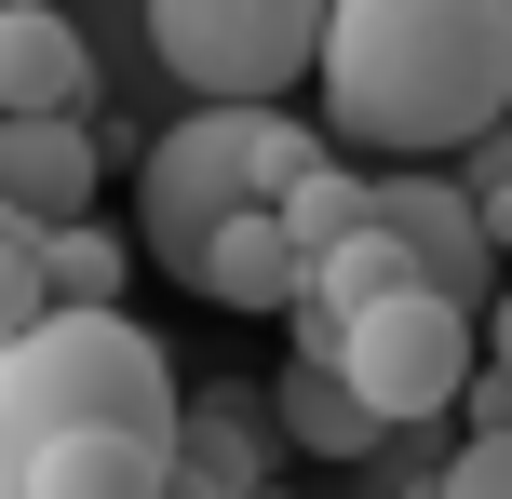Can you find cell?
Masks as SVG:
<instances>
[{"label":"cell","mask_w":512,"mask_h":499,"mask_svg":"<svg viewBox=\"0 0 512 499\" xmlns=\"http://www.w3.org/2000/svg\"><path fill=\"white\" fill-rule=\"evenodd\" d=\"M95 108V41L54 0H0V122H81Z\"/></svg>","instance_id":"obj_7"},{"label":"cell","mask_w":512,"mask_h":499,"mask_svg":"<svg viewBox=\"0 0 512 499\" xmlns=\"http://www.w3.org/2000/svg\"><path fill=\"white\" fill-rule=\"evenodd\" d=\"M256 499H297V486H283V473H270V486H256Z\"/></svg>","instance_id":"obj_19"},{"label":"cell","mask_w":512,"mask_h":499,"mask_svg":"<svg viewBox=\"0 0 512 499\" xmlns=\"http://www.w3.org/2000/svg\"><path fill=\"white\" fill-rule=\"evenodd\" d=\"M418 499H512V432H472V446L445 459V473L418 486Z\"/></svg>","instance_id":"obj_15"},{"label":"cell","mask_w":512,"mask_h":499,"mask_svg":"<svg viewBox=\"0 0 512 499\" xmlns=\"http://www.w3.org/2000/svg\"><path fill=\"white\" fill-rule=\"evenodd\" d=\"M472 378H486V338H472V311L432 297V284L378 297V311L337 338V392L378 432H418V419H445V405H472Z\"/></svg>","instance_id":"obj_5"},{"label":"cell","mask_w":512,"mask_h":499,"mask_svg":"<svg viewBox=\"0 0 512 499\" xmlns=\"http://www.w3.org/2000/svg\"><path fill=\"white\" fill-rule=\"evenodd\" d=\"M149 54L189 108H283L324 68V0H149Z\"/></svg>","instance_id":"obj_4"},{"label":"cell","mask_w":512,"mask_h":499,"mask_svg":"<svg viewBox=\"0 0 512 499\" xmlns=\"http://www.w3.org/2000/svg\"><path fill=\"white\" fill-rule=\"evenodd\" d=\"M270 216H283V243H297V257H337V243H351V230H378V176L324 149V162H310V176L283 189Z\"/></svg>","instance_id":"obj_11"},{"label":"cell","mask_w":512,"mask_h":499,"mask_svg":"<svg viewBox=\"0 0 512 499\" xmlns=\"http://www.w3.org/2000/svg\"><path fill=\"white\" fill-rule=\"evenodd\" d=\"M270 432H283L297 459H364V446H391V432L337 392V365H283V378H270Z\"/></svg>","instance_id":"obj_10"},{"label":"cell","mask_w":512,"mask_h":499,"mask_svg":"<svg viewBox=\"0 0 512 499\" xmlns=\"http://www.w3.org/2000/svg\"><path fill=\"white\" fill-rule=\"evenodd\" d=\"M54 324V284H41V230H0V351Z\"/></svg>","instance_id":"obj_14"},{"label":"cell","mask_w":512,"mask_h":499,"mask_svg":"<svg viewBox=\"0 0 512 499\" xmlns=\"http://www.w3.org/2000/svg\"><path fill=\"white\" fill-rule=\"evenodd\" d=\"M176 473H203L216 499H256L270 486V432L243 405H176Z\"/></svg>","instance_id":"obj_12"},{"label":"cell","mask_w":512,"mask_h":499,"mask_svg":"<svg viewBox=\"0 0 512 499\" xmlns=\"http://www.w3.org/2000/svg\"><path fill=\"white\" fill-rule=\"evenodd\" d=\"M189 284H203L216 311H297V284H310V257H297V243H283V216L256 203V216H230V230L203 243V270H189Z\"/></svg>","instance_id":"obj_9"},{"label":"cell","mask_w":512,"mask_h":499,"mask_svg":"<svg viewBox=\"0 0 512 499\" xmlns=\"http://www.w3.org/2000/svg\"><path fill=\"white\" fill-rule=\"evenodd\" d=\"M472 216H486V243L512 257V122L486 135V149H472Z\"/></svg>","instance_id":"obj_16"},{"label":"cell","mask_w":512,"mask_h":499,"mask_svg":"<svg viewBox=\"0 0 512 499\" xmlns=\"http://www.w3.org/2000/svg\"><path fill=\"white\" fill-rule=\"evenodd\" d=\"M41 284H54V311H122L135 243L108 230V216H81V230H41Z\"/></svg>","instance_id":"obj_13"},{"label":"cell","mask_w":512,"mask_h":499,"mask_svg":"<svg viewBox=\"0 0 512 499\" xmlns=\"http://www.w3.org/2000/svg\"><path fill=\"white\" fill-rule=\"evenodd\" d=\"M176 365L135 311H54L0 351V499H162Z\"/></svg>","instance_id":"obj_1"},{"label":"cell","mask_w":512,"mask_h":499,"mask_svg":"<svg viewBox=\"0 0 512 499\" xmlns=\"http://www.w3.org/2000/svg\"><path fill=\"white\" fill-rule=\"evenodd\" d=\"M378 230H391V257L432 297H459V311L499 297V243H486V216H472V176H378Z\"/></svg>","instance_id":"obj_6"},{"label":"cell","mask_w":512,"mask_h":499,"mask_svg":"<svg viewBox=\"0 0 512 499\" xmlns=\"http://www.w3.org/2000/svg\"><path fill=\"white\" fill-rule=\"evenodd\" d=\"M472 338H486V378H499V392H512V284L486 297V311H472Z\"/></svg>","instance_id":"obj_17"},{"label":"cell","mask_w":512,"mask_h":499,"mask_svg":"<svg viewBox=\"0 0 512 499\" xmlns=\"http://www.w3.org/2000/svg\"><path fill=\"white\" fill-rule=\"evenodd\" d=\"M162 499H216V486H203V473H162Z\"/></svg>","instance_id":"obj_18"},{"label":"cell","mask_w":512,"mask_h":499,"mask_svg":"<svg viewBox=\"0 0 512 499\" xmlns=\"http://www.w3.org/2000/svg\"><path fill=\"white\" fill-rule=\"evenodd\" d=\"M324 149H486L512 122V0H324Z\"/></svg>","instance_id":"obj_2"},{"label":"cell","mask_w":512,"mask_h":499,"mask_svg":"<svg viewBox=\"0 0 512 499\" xmlns=\"http://www.w3.org/2000/svg\"><path fill=\"white\" fill-rule=\"evenodd\" d=\"M310 162H324V135L283 122V108H189V122L149 149V176H135V257H162V270L189 284L203 243L230 230V216L283 203Z\"/></svg>","instance_id":"obj_3"},{"label":"cell","mask_w":512,"mask_h":499,"mask_svg":"<svg viewBox=\"0 0 512 499\" xmlns=\"http://www.w3.org/2000/svg\"><path fill=\"white\" fill-rule=\"evenodd\" d=\"M0 216L81 230L95 216V122H0Z\"/></svg>","instance_id":"obj_8"}]
</instances>
